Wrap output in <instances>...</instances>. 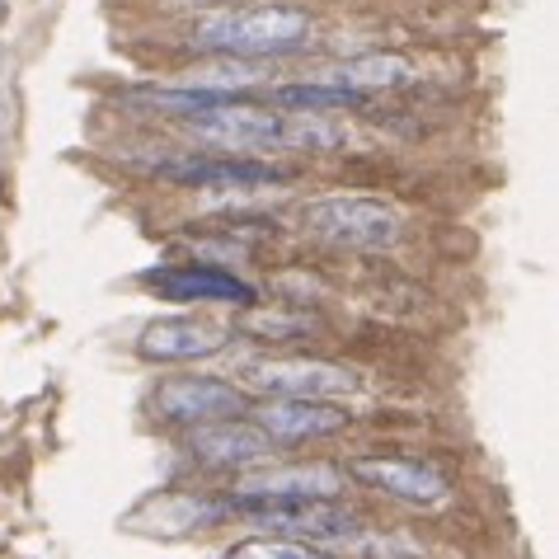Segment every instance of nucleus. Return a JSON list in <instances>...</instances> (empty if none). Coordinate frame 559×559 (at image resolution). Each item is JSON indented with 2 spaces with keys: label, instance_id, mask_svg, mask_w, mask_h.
<instances>
[{
  "label": "nucleus",
  "instance_id": "nucleus-1",
  "mask_svg": "<svg viewBox=\"0 0 559 559\" xmlns=\"http://www.w3.org/2000/svg\"><path fill=\"white\" fill-rule=\"evenodd\" d=\"M198 142H212L222 151H330L344 142L338 122H324V114H269L240 99H226L203 114L179 118Z\"/></svg>",
  "mask_w": 559,
  "mask_h": 559
},
{
  "label": "nucleus",
  "instance_id": "nucleus-2",
  "mask_svg": "<svg viewBox=\"0 0 559 559\" xmlns=\"http://www.w3.org/2000/svg\"><path fill=\"white\" fill-rule=\"evenodd\" d=\"M193 48L216 57H287L310 43V14L297 5H250V10H216L193 24Z\"/></svg>",
  "mask_w": 559,
  "mask_h": 559
},
{
  "label": "nucleus",
  "instance_id": "nucleus-3",
  "mask_svg": "<svg viewBox=\"0 0 559 559\" xmlns=\"http://www.w3.org/2000/svg\"><path fill=\"white\" fill-rule=\"evenodd\" d=\"M301 226L338 250H391L400 245V212L377 198H316L301 207Z\"/></svg>",
  "mask_w": 559,
  "mask_h": 559
},
{
  "label": "nucleus",
  "instance_id": "nucleus-4",
  "mask_svg": "<svg viewBox=\"0 0 559 559\" xmlns=\"http://www.w3.org/2000/svg\"><path fill=\"white\" fill-rule=\"evenodd\" d=\"M240 391L269 400H338L357 391V377L320 357H250L240 362Z\"/></svg>",
  "mask_w": 559,
  "mask_h": 559
},
{
  "label": "nucleus",
  "instance_id": "nucleus-5",
  "mask_svg": "<svg viewBox=\"0 0 559 559\" xmlns=\"http://www.w3.org/2000/svg\"><path fill=\"white\" fill-rule=\"evenodd\" d=\"M230 512L287 540H338L357 532V512H348L338 499H250V493H236Z\"/></svg>",
  "mask_w": 559,
  "mask_h": 559
},
{
  "label": "nucleus",
  "instance_id": "nucleus-6",
  "mask_svg": "<svg viewBox=\"0 0 559 559\" xmlns=\"http://www.w3.org/2000/svg\"><path fill=\"white\" fill-rule=\"evenodd\" d=\"M254 400L250 391L230 381H216V377H175L155 391V409L169 424H183V428H198V424H216V418H236L245 414Z\"/></svg>",
  "mask_w": 559,
  "mask_h": 559
},
{
  "label": "nucleus",
  "instance_id": "nucleus-7",
  "mask_svg": "<svg viewBox=\"0 0 559 559\" xmlns=\"http://www.w3.org/2000/svg\"><path fill=\"white\" fill-rule=\"evenodd\" d=\"M160 175L169 183H183V189H236V193L287 183V169L254 160V155H179V160L160 165Z\"/></svg>",
  "mask_w": 559,
  "mask_h": 559
},
{
  "label": "nucleus",
  "instance_id": "nucleus-8",
  "mask_svg": "<svg viewBox=\"0 0 559 559\" xmlns=\"http://www.w3.org/2000/svg\"><path fill=\"white\" fill-rule=\"evenodd\" d=\"M250 424L263 428L273 442H310V438H334L353 424L348 409H338L334 400H263L250 405Z\"/></svg>",
  "mask_w": 559,
  "mask_h": 559
},
{
  "label": "nucleus",
  "instance_id": "nucleus-9",
  "mask_svg": "<svg viewBox=\"0 0 559 559\" xmlns=\"http://www.w3.org/2000/svg\"><path fill=\"white\" fill-rule=\"evenodd\" d=\"M146 287L160 292L165 301H222L250 310L259 301V292L245 277L216 269V263H175V269H155L146 273Z\"/></svg>",
  "mask_w": 559,
  "mask_h": 559
},
{
  "label": "nucleus",
  "instance_id": "nucleus-10",
  "mask_svg": "<svg viewBox=\"0 0 559 559\" xmlns=\"http://www.w3.org/2000/svg\"><path fill=\"white\" fill-rule=\"evenodd\" d=\"M226 344H230V330H222V324L198 320V316H165L142 330L136 353L146 362H198V357L226 353Z\"/></svg>",
  "mask_w": 559,
  "mask_h": 559
},
{
  "label": "nucleus",
  "instance_id": "nucleus-11",
  "mask_svg": "<svg viewBox=\"0 0 559 559\" xmlns=\"http://www.w3.org/2000/svg\"><path fill=\"white\" fill-rule=\"evenodd\" d=\"M189 452L203 465H222V471H245V465H263L277 442L250 418H216V424H198L189 432Z\"/></svg>",
  "mask_w": 559,
  "mask_h": 559
},
{
  "label": "nucleus",
  "instance_id": "nucleus-12",
  "mask_svg": "<svg viewBox=\"0 0 559 559\" xmlns=\"http://www.w3.org/2000/svg\"><path fill=\"white\" fill-rule=\"evenodd\" d=\"M348 475L362 479L367 489H381L414 508H432L447 499V479L432 471V465L409 461V456H357V461H348Z\"/></svg>",
  "mask_w": 559,
  "mask_h": 559
},
{
  "label": "nucleus",
  "instance_id": "nucleus-13",
  "mask_svg": "<svg viewBox=\"0 0 559 559\" xmlns=\"http://www.w3.org/2000/svg\"><path fill=\"white\" fill-rule=\"evenodd\" d=\"M348 489V471L338 465H287V471H263L240 485L250 499H338Z\"/></svg>",
  "mask_w": 559,
  "mask_h": 559
},
{
  "label": "nucleus",
  "instance_id": "nucleus-14",
  "mask_svg": "<svg viewBox=\"0 0 559 559\" xmlns=\"http://www.w3.org/2000/svg\"><path fill=\"white\" fill-rule=\"evenodd\" d=\"M414 67L405 57H385V52H371V57H353L344 67L316 75L324 85H338V90H353V95H371V90H400L409 85Z\"/></svg>",
  "mask_w": 559,
  "mask_h": 559
},
{
  "label": "nucleus",
  "instance_id": "nucleus-15",
  "mask_svg": "<svg viewBox=\"0 0 559 559\" xmlns=\"http://www.w3.org/2000/svg\"><path fill=\"white\" fill-rule=\"evenodd\" d=\"M269 99H273V108H283V114H338V108L362 104V95L338 90V85H324V81L277 85V90H269Z\"/></svg>",
  "mask_w": 559,
  "mask_h": 559
},
{
  "label": "nucleus",
  "instance_id": "nucleus-16",
  "mask_svg": "<svg viewBox=\"0 0 559 559\" xmlns=\"http://www.w3.org/2000/svg\"><path fill=\"white\" fill-rule=\"evenodd\" d=\"M236 330L263 338V344H287V338L316 334V330H320V320H316V316H287V310H254V306H250V310L240 316Z\"/></svg>",
  "mask_w": 559,
  "mask_h": 559
},
{
  "label": "nucleus",
  "instance_id": "nucleus-17",
  "mask_svg": "<svg viewBox=\"0 0 559 559\" xmlns=\"http://www.w3.org/2000/svg\"><path fill=\"white\" fill-rule=\"evenodd\" d=\"M230 559H330L320 550H310L306 540H287V536H259L230 550Z\"/></svg>",
  "mask_w": 559,
  "mask_h": 559
}]
</instances>
